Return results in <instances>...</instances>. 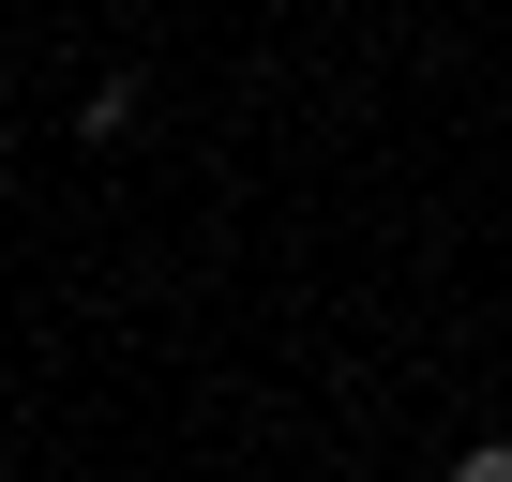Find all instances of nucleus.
<instances>
[{
    "label": "nucleus",
    "mask_w": 512,
    "mask_h": 482,
    "mask_svg": "<svg viewBox=\"0 0 512 482\" xmlns=\"http://www.w3.org/2000/svg\"><path fill=\"white\" fill-rule=\"evenodd\" d=\"M0 151H16V121H0Z\"/></svg>",
    "instance_id": "nucleus-1"
}]
</instances>
